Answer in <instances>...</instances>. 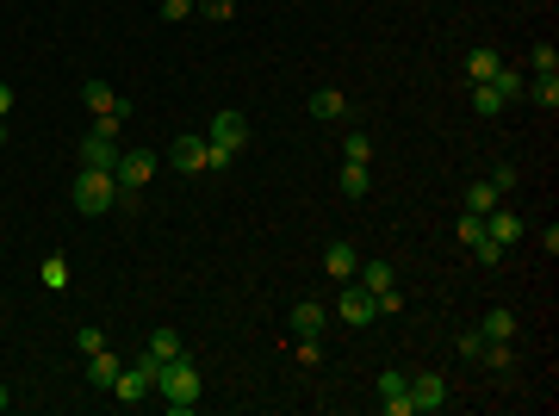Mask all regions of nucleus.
Masks as SVG:
<instances>
[{
	"instance_id": "f257e3e1",
	"label": "nucleus",
	"mask_w": 559,
	"mask_h": 416,
	"mask_svg": "<svg viewBox=\"0 0 559 416\" xmlns=\"http://www.w3.org/2000/svg\"><path fill=\"white\" fill-rule=\"evenodd\" d=\"M156 398H162V404H168L175 416H187L193 404H199V367H193L187 354L162 360V367H156Z\"/></svg>"
},
{
	"instance_id": "f03ea898",
	"label": "nucleus",
	"mask_w": 559,
	"mask_h": 416,
	"mask_svg": "<svg viewBox=\"0 0 559 416\" xmlns=\"http://www.w3.org/2000/svg\"><path fill=\"white\" fill-rule=\"evenodd\" d=\"M156 168H162L156 149H118V168H112V180H118V206H131L143 187L156 180Z\"/></svg>"
},
{
	"instance_id": "7ed1b4c3",
	"label": "nucleus",
	"mask_w": 559,
	"mask_h": 416,
	"mask_svg": "<svg viewBox=\"0 0 559 416\" xmlns=\"http://www.w3.org/2000/svg\"><path fill=\"white\" fill-rule=\"evenodd\" d=\"M112 206H118V180L106 168L75 174V211H81V218H100V211H112Z\"/></svg>"
},
{
	"instance_id": "20e7f679",
	"label": "nucleus",
	"mask_w": 559,
	"mask_h": 416,
	"mask_svg": "<svg viewBox=\"0 0 559 416\" xmlns=\"http://www.w3.org/2000/svg\"><path fill=\"white\" fill-rule=\"evenodd\" d=\"M156 367H162L156 354H143V360H131V367H118V380H112V404H125V411L143 404V398L156 391Z\"/></svg>"
},
{
	"instance_id": "39448f33",
	"label": "nucleus",
	"mask_w": 559,
	"mask_h": 416,
	"mask_svg": "<svg viewBox=\"0 0 559 416\" xmlns=\"http://www.w3.org/2000/svg\"><path fill=\"white\" fill-rule=\"evenodd\" d=\"M206 143H211V149H230V156H237V149H249V118H243V112H230V106H224V112L211 118Z\"/></svg>"
},
{
	"instance_id": "423d86ee",
	"label": "nucleus",
	"mask_w": 559,
	"mask_h": 416,
	"mask_svg": "<svg viewBox=\"0 0 559 416\" xmlns=\"http://www.w3.org/2000/svg\"><path fill=\"white\" fill-rule=\"evenodd\" d=\"M336 317H342V323H349V330H367V323H373V292H367V286H354V279H342V299H336Z\"/></svg>"
},
{
	"instance_id": "0eeeda50",
	"label": "nucleus",
	"mask_w": 559,
	"mask_h": 416,
	"mask_svg": "<svg viewBox=\"0 0 559 416\" xmlns=\"http://www.w3.org/2000/svg\"><path fill=\"white\" fill-rule=\"evenodd\" d=\"M380 411L385 416H411V373H398V367L380 373Z\"/></svg>"
},
{
	"instance_id": "6e6552de",
	"label": "nucleus",
	"mask_w": 559,
	"mask_h": 416,
	"mask_svg": "<svg viewBox=\"0 0 559 416\" xmlns=\"http://www.w3.org/2000/svg\"><path fill=\"white\" fill-rule=\"evenodd\" d=\"M485 243L516 249V243H523V218H516L510 206H491V211H485Z\"/></svg>"
},
{
	"instance_id": "1a4fd4ad",
	"label": "nucleus",
	"mask_w": 559,
	"mask_h": 416,
	"mask_svg": "<svg viewBox=\"0 0 559 416\" xmlns=\"http://www.w3.org/2000/svg\"><path fill=\"white\" fill-rule=\"evenodd\" d=\"M411 411H448V380L442 373H417L411 380Z\"/></svg>"
},
{
	"instance_id": "9d476101",
	"label": "nucleus",
	"mask_w": 559,
	"mask_h": 416,
	"mask_svg": "<svg viewBox=\"0 0 559 416\" xmlns=\"http://www.w3.org/2000/svg\"><path fill=\"white\" fill-rule=\"evenodd\" d=\"M168 168H180V174H206V137H175L168 143Z\"/></svg>"
},
{
	"instance_id": "9b49d317",
	"label": "nucleus",
	"mask_w": 559,
	"mask_h": 416,
	"mask_svg": "<svg viewBox=\"0 0 559 416\" xmlns=\"http://www.w3.org/2000/svg\"><path fill=\"white\" fill-rule=\"evenodd\" d=\"M112 380H118V354H112V348L87 354V385H94L100 398H112Z\"/></svg>"
},
{
	"instance_id": "f8f14e48",
	"label": "nucleus",
	"mask_w": 559,
	"mask_h": 416,
	"mask_svg": "<svg viewBox=\"0 0 559 416\" xmlns=\"http://www.w3.org/2000/svg\"><path fill=\"white\" fill-rule=\"evenodd\" d=\"M81 168H118V143H106V137H94V131H87V137H81Z\"/></svg>"
},
{
	"instance_id": "ddd939ff",
	"label": "nucleus",
	"mask_w": 559,
	"mask_h": 416,
	"mask_svg": "<svg viewBox=\"0 0 559 416\" xmlns=\"http://www.w3.org/2000/svg\"><path fill=\"white\" fill-rule=\"evenodd\" d=\"M354 268H361V249H349V243L323 249V274H330V279H354Z\"/></svg>"
},
{
	"instance_id": "4468645a",
	"label": "nucleus",
	"mask_w": 559,
	"mask_h": 416,
	"mask_svg": "<svg viewBox=\"0 0 559 416\" xmlns=\"http://www.w3.org/2000/svg\"><path fill=\"white\" fill-rule=\"evenodd\" d=\"M323 323H330V311H323L317 299H299V305H292V336H323Z\"/></svg>"
},
{
	"instance_id": "2eb2a0df",
	"label": "nucleus",
	"mask_w": 559,
	"mask_h": 416,
	"mask_svg": "<svg viewBox=\"0 0 559 416\" xmlns=\"http://www.w3.org/2000/svg\"><path fill=\"white\" fill-rule=\"evenodd\" d=\"M311 118H349V94H342V87H317L311 94Z\"/></svg>"
},
{
	"instance_id": "dca6fc26",
	"label": "nucleus",
	"mask_w": 559,
	"mask_h": 416,
	"mask_svg": "<svg viewBox=\"0 0 559 416\" xmlns=\"http://www.w3.org/2000/svg\"><path fill=\"white\" fill-rule=\"evenodd\" d=\"M479 336H485V342H516V311H503V305H497V311H485Z\"/></svg>"
},
{
	"instance_id": "f3484780",
	"label": "nucleus",
	"mask_w": 559,
	"mask_h": 416,
	"mask_svg": "<svg viewBox=\"0 0 559 416\" xmlns=\"http://www.w3.org/2000/svg\"><path fill=\"white\" fill-rule=\"evenodd\" d=\"M354 286L385 292V286H398V274H391V261H361V268H354Z\"/></svg>"
},
{
	"instance_id": "a211bd4d",
	"label": "nucleus",
	"mask_w": 559,
	"mask_h": 416,
	"mask_svg": "<svg viewBox=\"0 0 559 416\" xmlns=\"http://www.w3.org/2000/svg\"><path fill=\"white\" fill-rule=\"evenodd\" d=\"M497 199H503V193H497V187H491V180H473V187H466V193H460V206H466V211H479V218H485V211L497 206Z\"/></svg>"
},
{
	"instance_id": "6ab92c4d",
	"label": "nucleus",
	"mask_w": 559,
	"mask_h": 416,
	"mask_svg": "<svg viewBox=\"0 0 559 416\" xmlns=\"http://www.w3.org/2000/svg\"><path fill=\"white\" fill-rule=\"evenodd\" d=\"M342 193H349V199H367V193H373V174H367V162H342Z\"/></svg>"
},
{
	"instance_id": "aec40b11",
	"label": "nucleus",
	"mask_w": 559,
	"mask_h": 416,
	"mask_svg": "<svg viewBox=\"0 0 559 416\" xmlns=\"http://www.w3.org/2000/svg\"><path fill=\"white\" fill-rule=\"evenodd\" d=\"M37 279H44V286H50V292H69V279H75V268H69V261H63V255H50V261H44V268H37Z\"/></svg>"
},
{
	"instance_id": "412c9836",
	"label": "nucleus",
	"mask_w": 559,
	"mask_h": 416,
	"mask_svg": "<svg viewBox=\"0 0 559 416\" xmlns=\"http://www.w3.org/2000/svg\"><path fill=\"white\" fill-rule=\"evenodd\" d=\"M523 94L541 106V112H554L559 106V75H534V87H523Z\"/></svg>"
},
{
	"instance_id": "4be33fe9",
	"label": "nucleus",
	"mask_w": 559,
	"mask_h": 416,
	"mask_svg": "<svg viewBox=\"0 0 559 416\" xmlns=\"http://www.w3.org/2000/svg\"><path fill=\"white\" fill-rule=\"evenodd\" d=\"M81 100H87V112H112V106H125L106 81H87V87H81Z\"/></svg>"
},
{
	"instance_id": "5701e85b",
	"label": "nucleus",
	"mask_w": 559,
	"mask_h": 416,
	"mask_svg": "<svg viewBox=\"0 0 559 416\" xmlns=\"http://www.w3.org/2000/svg\"><path fill=\"white\" fill-rule=\"evenodd\" d=\"M473 112H479V118H497V112H503V100H497L491 81H473Z\"/></svg>"
},
{
	"instance_id": "b1692460",
	"label": "nucleus",
	"mask_w": 559,
	"mask_h": 416,
	"mask_svg": "<svg viewBox=\"0 0 559 416\" xmlns=\"http://www.w3.org/2000/svg\"><path fill=\"white\" fill-rule=\"evenodd\" d=\"M143 354H156V360H175V354H187V348H180V336H175V330H156Z\"/></svg>"
},
{
	"instance_id": "393cba45",
	"label": "nucleus",
	"mask_w": 559,
	"mask_h": 416,
	"mask_svg": "<svg viewBox=\"0 0 559 416\" xmlns=\"http://www.w3.org/2000/svg\"><path fill=\"white\" fill-rule=\"evenodd\" d=\"M497 69H503V63H497V50H473V56H466V75H473V81H491Z\"/></svg>"
},
{
	"instance_id": "a878e982",
	"label": "nucleus",
	"mask_w": 559,
	"mask_h": 416,
	"mask_svg": "<svg viewBox=\"0 0 559 416\" xmlns=\"http://www.w3.org/2000/svg\"><path fill=\"white\" fill-rule=\"evenodd\" d=\"M491 87H497V100H503V106L523 100V75H516V69H497V75H491Z\"/></svg>"
},
{
	"instance_id": "bb28decb",
	"label": "nucleus",
	"mask_w": 559,
	"mask_h": 416,
	"mask_svg": "<svg viewBox=\"0 0 559 416\" xmlns=\"http://www.w3.org/2000/svg\"><path fill=\"white\" fill-rule=\"evenodd\" d=\"M528 69L534 75H559V50L554 44H534V50H528Z\"/></svg>"
},
{
	"instance_id": "cd10ccee",
	"label": "nucleus",
	"mask_w": 559,
	"mask_h": 416,
	"mask_svg": "<svg viewBox=\"0 0 559 416\" xmlns=\"http://www.w3.org/2000/svg\"><path fill=\"white\" fill-rule=\"evenodd\" d=\"M342 162H373V137H367V131H349V143H342Z\"/></svg>"
},
{
	"instance_id": "c85d7f7f",
	"label": "nucleus",
	"mask_w": 559,
	"mask_h": 416,
	"mask_svg": "<svg viewBox=\"0 0 559 416\" xmlns=\"http://www.w3.org/2000/svg\"><path fill=\"white\" fill-rule=\"evenodd\" d=\"M460 243H466V249L485 243V218H479V211H460Z\"/></svg>"
},
{
	"instance_id": "c756f323",
	"label": "nucleus",
	"mask_w": 559,
	"mask_h": 416,
	"mask_svg": "<svg viewBox=\"0 0 559 416\" xmlns=\"http://www.w3.org/2000/svg\"><path fill=\"white\" fill-rule=\"evenodd\" d=\"M75 348H81V354H100V348H106V336L94 330V323H87V330H75Z\"/></svg>"
},
{
	"instance_id": "7c9ffc66",
	"label": "nucleus",
	"mask_w": 559,
	"mask_h": 416,
	"mask_svg": "<svg viewBox=\"0 0 559 416\" xmlns=\"http://www.w3.org/2000/svg\"><path fill=\"white\" fill-rule=\"evenodd\" d=\"M193 6H199L206 19H230V13H237V0H193Z\"/></svg>"
},
{
	"instance_id": "2f4dec72",
	"label": "nucleus",
	"mask_w": 559,
	"mask_h": 416,
	"mask_svg": "<svg viewBox=\"0 0 559 416\" xmlns=\"http://www.w3.org/2000/svg\"><path fill=\"white\" fill-rule=\"evenodd\" d=\"M485 180H491V187H497V193H510V187H516V168H510V162H497V168H491Z\"/></svg>"
},
{
	"instance_id": "473e14b6",
	"label": "nucleus",
	"mask_w": 559,
	"mask_h": 416,
	"mask_svg": "<svg viewBox=\"0 0 559 416\" xmlns=\"http://www.w3.org/2000/svg\"><path fill=\"white\" fill-rule=\"evenodd\" d=\"M299 360L317 367V360H323V342H317V336H299Z\"/></svg>"
},
{
	"instance_id": "72a5a7b5",
	"label": "nucleus",
	"mask_w": 559,
	"mask_h": 416,
	"mask_svg": "<svg viewBox=\"0 0 559 416\" xmlns=\"http://www.w3.org/2000/svg\"><path fill=\"white\" fill-rule=\"evenodd\" d=\"M460 354H466V360H479V348H485V336H479V330H466V336H460Z\"/></svg>"
},
{
	"instance_id": "f704fd0d",
	"label": "nucleus",
	"mask_w": 559,
	"mask_h": 416,
	"mask_svg": "<svg viewBox=\"0 0 559 416\" xmlns=\"http://www.w3.org/2000/svg\"><path fill=\"white\" fill-rule=\"evenodd\" d=\"M473 255H479L485 268H497V261H503V249H497V243H473Z\"/></svg>"
},
{
	"instance_id": "c9c22d12",
	"label": "nucleus",
	"mask_w": 559,
	"mask_h": 416,
	"mask_svg": "<svg viewBox=\"0 0 559 416\" xmlns=\"http://www.w3.org/2000/svg\"><path fill=\"white\" fill-rule=\"evenodd\" d=\"M193 13V0H162V19H187Z\"/></svg>"
},
{
	"instance_id": "e433bc0d",
	"label": "nucleus",
	"mask_w": 559,
	"mask_h": 416,
	"mask_svg": "<svg viewBox=\"0 0 559 416\" xmlns=\"http://www.w3.org/2000/svg\"><path fill=\"white\" fill-rule=\"evenodd\" d=\"M6 112H13V87L0 81V118H6Z\"/></svg>"
},
{
	"instance_id": "4c0bfd02",
	"label": "nucleus",
	"mask_w": 559,
	"mask_h": 416,
	"mask_svg": "<svg viewBox=\"0 0 559 416\" xmlns=\"http://www.w3.org/2000/svg\"><path fill=\"white\" fill-rule=\"evenodd\" d=\"M6 404H13V398H6V385H0V411H6Z\"/></svg>"
},
{
	"instance_id": "58836bf2",
	"label": "nucleus",
	"mask_w": 559,
	"mask_h": 416,
	"mask_svg": "<svg viewBox=\"0 0 559 416\" xmlns=\"http://www.w3.org/2000/svg\"><path fill=\"white\" fill-rule=\"evenodd\" d=\"M0 149H6V118H0Z\"/></svg>"
}]
</instances>
